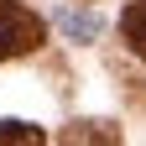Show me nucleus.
I'll return each mask as SVG.
<instances>
[{"label":"nucleus","instance_id":"f257e3e1","mask_svg":"<svg viewBox=\"0 0 146 146\" xmlns=\"http://www.w3.org/2000/svg\"><path fill=\"white\" fill-rule=\"evenodd\" d=\"M47 36V21L36 11H26L21 0H0V58H21V52H36Z\"/></svg>","mask_w":146,"mask_h":146},{"label":"nucleus","instance_id":"f03ea898","mask_svg":"<svg viewBox=\"0 0 146 146\" xmlns=\"http://www.w3.org/2000/svg\"><path fill=\"white\" fill-rule=\"evenodd\" d=\"M63 146H120V131L110 120H73L63 125Z\"/></svg>","mask_w":146,"mask_h":146},{"label":"nucleus","instance_id":"7ed1b4c3","mask_svg":"<svg viewBox=\"0 0 146 146\" xmlns=\"http://www.w3.org/2000/svg\"><path fill=\"white\" fill-rule=\"evenodd\" d=\"M120 36H125V47L146 63V0H131V5H125V16H120Z\"/></svg>","mask_w":146,"mask_h":146},{"label":"nucleus","instance_id":"20e7f679","mask_svg":"<svg viewBox=\"0 0 146 146\" xmlns=\"http://www.w3.org/2000/svg\"><path fill=\"white\" fill-rule=\"evenodd\" d=\"M0 146H47L42 125H26V120H0Z\"/></svg>","mask_w":146,"mask_h":146},{"label":"nucleus","instance_id":"39448f33","mask_svg":"<svg viewBox=\"0 0 146 146\" xmlns=\"http://www.w3.org/2000/svg\"><path fill=\"white\" fill-rule=\"evenodd\" d=\"M63 26H68L73 36H94V31H99V21H94V16H63Z\"/></svg>","mask_w":146,"mask_h":146}]
</instances>
